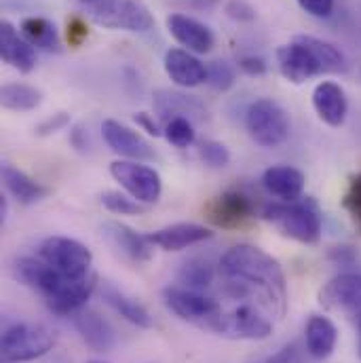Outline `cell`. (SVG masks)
<instances>
[{
	"label": "cell",
	"mask_w": 361,
	"mask_h": 363,
	"mask_svg": "<svg viewBox=\"0 0 361 363\" xmlns=\"http://www.w3.org/2000/svg\"><path fill=\"white\" fill-rule=\"evenodd\" d=\"M220 269L224 277L241 291H256L265 298L272 315L281 319L287 311V281L281 264L265 250L241 243L231 247L222 260Z\"/></svg>",
	"instance_id": "1"
},
{
	"label": "cell",
	"mask_w": 361,
	"mask_h": 363,
	"mask_svg": "<svg viewBox=\"0 0 361 363\" xmlns=\"http://www.w3.org/2000/svg\"><path fill=\"white\" fill-rule=\"evenodd\" d=\"M277 64L285 81L302 85L317 74L345 72L347 64L343 53L315 36H296L289 45L277 49Z\"/></svg>",
	"instance_id": "2"
},
{
	"label": "cell",
	"mask_w": 361,
	"mask_h": 363,
	"mask_svg": "<svg viewBox=\"0 0 361 363\" xmlns=\"http://www.w3.org/2000/svg\"><path fill=\"white\" fill-rule=\"evenodd\" d=\"M262 218L283 235L298 243L315 245L321 237V211L313 199L294 203H272L262 209Z\"/></svg>",
	"instance_id": "3"
},
{
	"label": "cell",
	"mask_w": 361,
	"mask_h": 363,
	"mask_svg": "<svg viewBox=\"0 0 361 363\" xmlns=\"http://www.w3.org/2000/svg\"><path fill=\"white\" fill-rule=\"evenodd\" d=\"M87 15L104 28L127 30V32H148L155 19L148 6L140 0H81Z\"/></svg>",
	"instance_id": "4"
},
{
	"label": "cell",
	"mask_w": 361,
	"mask_h": 363,
	"mask_svg": "<svg viewBox=\"0 0 361 363\" xmlns=\"http://www.w3.org/2000/svg\"><path fill=\"white\" fill-rule=\"evenodd\" d=\"M53 336L34 323H11L2 332L0 359L2 363L34 362L53 349Z\"/></svg>",
	"instance_id": "5"
},
{
	"label": "cell",
	"mask_w": 361,
	"mask_h": 363,
	"mask_svg": "<svg viewBox=\"0 0 361 363\" xmlns=\"http://www.w3.org/2000/svg\"><path fill=\"white\" fill-rule=\"evenodd\" d=\"M245 127L258 146L277 148L291 131V121L287 110L274 99H256L245 114Z\"/></svg>",
	"instance_id": "6"
},
{
	"label": "cell",
	"mask_w": 361,
	"mask_h": 363,
	"mask_svg": "<svg viewBox=\"0 0 361 363\" xmlns=\"http://www.w3.org/2000/svg\"><path fill=\"white\" fill-rule=\"evenodd\" d=\"M43 262L53 267L68 279H85L91 274L93 254L87 245L70 237H49L38 245Z\"/></svg>",
	"instance_id": "7"
},
{
	"label": "cell",
	"mask_w": 361,
	"mask_h": 363,
	"mask_svg": "<svg viewBox=\"0 0 361 363\" xmlns=\"http://www.w3.org/2000/svg\"><path fill=\"white\" fill-rule=\"evenodd\" d=\"M163 302L174 315L180 317L182 321L203 325L209 330L216 323V319L222 315V306L218 304V300H213L211 296H205L192 287H178V285L165 287Z\"/></svg>",
	"instance_id": "8"
},
{
	"label": "cell",
	"mask_w": 361,
	"mask_h": 363,
	"mask_svg": "<svg viewBox=\"0 0 361 363\" xmlns=\"http://www.w3.org/2000/svg\"><path fill=\"white\" fill-rule=\"evenodd\" d=\"M110 176L121 184V188L142 205L157 203L163 192V180L155 167L144 165L142 161L118 159L110 163Z\"/></svg>",
	"instance_id": "9"
},
{
	"label": "cell",
	"mask_w": 361,
	"mask_h": 363,
	"mask_svg": "<svg viewBox=\"0 0 361 363\" xmlns=\"http://www.w3.org/2000/svg\"><path fill=\"white\" fill-rule=\"evenodd\" d=\"M211 330L231 340H265L272 334V321L254 306H237L222 313Z\"/></svg>",
	"instance_id": "10"
},
{
	"label": "cell",
	"mask_w": 361,
	"mask_h": 363,
	"mask_svg": "<svg viewBox=\"0 0 361 363\" xmlns=\"http://www.w3.org/2000/svg\"><path fill=\"white\" fill-rule=\"evenodd\" d=\"M207 218L220 228H241L256 216V205L250 194L239 188L226 190L216 196L207 207Z\"/></svg>",
	"instance_id": "11"
},
{
	"label": "cell",
	"mask_w": 361,
	"mask_h": 363,
	"mask_svg": "<svg viewBox=\"0 0 361 363\" xmlns=\"http://www.w3.org/2000/svg\"><path fill=\"white\" fill-rule=\"evenodd\" d=\"M101 133H104L108 148L114 155H118L121 159H127V161H150V159H155L152 146L138 131H133L131 127H127L118 121H112V118L104 121Z\"/></svg>",
	"instance_id": "12"
},
{
	"label": "cell",
	"mask_w": 361,
	"mask_h": 363,
	"mask_svg": "<svg viewBox=\"0 0 361 363\" xmlns=\"http://www.w3.org/2000/svg\"><path fill=\"white\" fill-rule=\"evenodd\" d=\"M319 302L332 311H361L360 272H345L328 281L319 291Z\"/></svg>",
	"instance_id": "13"
},
{
	"label": "cell",
	"mask_w": 361,
	"mask_h": 363,
	"mask_svg": "<svg viewBox=\"0 0 361 363\" xmlns=\"http://www.w3.org/2000/svg\"><path fill=\"white\" fill-rule=\"evenodd\" d=\"M101 235L108 239V243L123 254L127 260L142 264L148 262L152 258V243L146 239V235H138L135 230H131L129 226L121 224V222H106L101 226Z\"/></svg>",
	"instance_id": "14"
},
{
	"label": "cell",
	"mask_w": 361,
	"mask_h": 363,
	"mask_svg": "<svg viewBox=\"0 0 361 363\" xmlns=\"http://www.w3.org/2000/svg\"><path fill=\"white\" fill-rule=\"evenodd\" d=\"M146 239L163 252H180L190 245L211 239V230L203 224L180 222V224H172V226L159 228L155 233H148Z\"/></svg>",
	"instance_id": "15"
},
{
	"label": "cell",
	"mask_w": 361,
	"mask_h": 363,
	"mask_svg": "<svg viewBox=\"0 0 361 363\" xmlns=\"http://www.w3.org/2000/svg\"><path fill=\"white\" fill-rule=\"evenodd\" d=\"M0 57L21 74H28L36 68V49L17 32L11 21L0 23Z\"/></svg>",
	"instance_id": "16"
},
{
	"label": "cell",
	"mask_w": 361,
	"mask_h": 363,
	"mask_svg": "<svg viewBox=\"0 0 361 363\" xmlns=\"http://www.w3.org/2000/svg\"><path fill=\"white\" fill-rule=\"evenodd\" d=\"M167 30L190 53H207L213 47L211 30L205 23H201L199 19H194V17L174 13V15L167 17Z\"/></svg>",
	"instance_id": "17"
},
{
	"label": "cell",
	"mask_w": 361,
	"mask_h": 363,
	"mask_svg": "<svg viewBox=\"0 0 361 363\" xmlns=\"http://www.w3.org/2000/svg\"><path fill=\"white\" fill-rule=\"evenodd\" d=\"M74 325L81 338L95 353H110L116 347V332L108 319H104L97 311H81L77 313Z\"/></svg>",
	"instance_id": "18"
},
{
	"label": "cell",
	"mask_w": 361,
	"mask_h": 363,
	"mask_svg": "<svg viewBox=\"0 0 361 363\" xmlns=\"http://www.w3.org/2000/svg\"><path fill=\"white\" fill-rule=\"evenodd\" d=\"M313 108L326 125L340 127L345 123L347 110H349L347 95L340 85H336L332 81H323L313 91Z\"/></svg>",
	"instance_id": "19"
},
{
	"label": "cell",
	"mask_w": 361,
	"mask_h": 363,
	"mask_svg": "<svg viewBox=\"0 0 361 363\" xmlns=\"http://www.w3.org/2000/svg\"><path fill=\"white\" fill-rule=\"evenodd\" d=\"M95 285H97L95 272H91L89 277H85V279H68V281L60 287V291L47 300V304H49V308L55 311L57 315H72V313H79V311L85 306V302L91 298Z\"/></svg>",
	"instance_id": "20"
},
{
	"label": "cell",
	"mask_w": 361,
	"mask_h": 363,
	"mask_svg": "<svg viewBox=\"0 0 361 363\" xmlns=\"http://www.w3.org/2000/svg\"><path fill=\"white\" fill-rule=\"evenodd\" d=\"M165 72L180 87H196L207 81V68L186 49H170L165 53Z\"/></svg>",
	"instance_id": "21"
},
{
	"label": "cell",
	"mask_w": 361,
	"mask_h": 363,
	"mask_svg": "<svg viewBox=\"0 0 361 363\" xmlns=\"http://www.w3.org/2000/svg\"><path fill=\"white\" fill-rule=\"evenodd\" d=\"M265 188L281 203H294L302 199L304 192V176L302 172L289 167V165H274L265 172L262 176Z\"/></svg>",
	"instance_id": "22"
},
{
	"label": "cell",
	"mask_w": 361,
	"mask_h": 363,
	"mask_svg": "<svg viewBox=\"0 0 361 363\" xmlns=\"http://www.w3.org/2000/svg\"><path fill=\"white\" fill-rule=\"evenodd\" d=\"M336 340H338L336 325L328 317L315 315L309 319V323H306V351L311 357L328 359L336 349Z\"/></svg>",
	"instance_id": "23"
},
{
	"label": "cell",
	"mask_w": 361,
	"mask_h": 363,
	"mask_svg": "<svg viewBox=\"0 0 361 363\" xmlns=\"http://www.w3.org/2000/svg\"><path fill=\"white\" fill-rule=\"evenodd\" d=\"M2 182H4V188L13 194V199H17L21 205H34L49 194V190L40 182L30 178L26 172L9 163L2 165Z\"/></svg>",
	"instance_id": "24"
},
{
	"label": "cell",
	"mask_w": 361,
	"mask_h": 363,
	"mask_svg": "<svg viewBox=\"0 0 361 363\" xmlns=\"http://www.w3.org/2000/svg\"><path fill=\"white\" fill-rule=\"evenodd\" d=\"M101 296H104L106 304L112 306V308H114L123 319H127L129 323H133V325H138V328H152V317H150V313H148L146 306L140 304L138 300L129 298L127 294L118 291V289L112 287V285H106V287L101 289Z\"/></svg>",
	"instance_id": "25"
},
{
	"label": "cell",
	"mask_w": 361,
	"mask_h": 363,
	"mask_svg": "<svg viewBox=\"0 0 361 363\" xmlns=\"http://www.w3.org/2000/svg\"><path fill=\"white\" fill-rule=\"evenodd\" d=\"M21 32L28 38V43L34 49L43 51H57L60 49V36L55 26L45 17H28L21 21Z\"/></svg>",
	"instance_id": "26"
},
{
	"label": "cell",
	"mask_w": 361,
	"mask_h": 363,
	"mask_svg": "<svg viewBox=\"0 0 361 363\" xmlns=\"http://www.w3.org/2000/svg\"><path fill=\"white\" fill-rule=\"evenodd\" d=\"M43 101V93L36 87L23 85V83H9L0 89V104L6 110L26 112L38 108Z\"/></svg>",
	"instance_id": "27"
},
{
	"label": "cell",
	"mask_w": 361,
	"mask_h": 363,
	"mask_svg": "<svg viewBox=\"0 0 361 363\" xmlns=\"http://www.w3.org/2000/svg\"><path fill=\"white\" fill-rule=\"evenodd\" d=\"M163 135H165V140L172 146H176V148H188V146H192L196 133H194V127L188 121V116H172L170 123L163 129Z\"/></svg>",
	"instance_id": "28"
},
{
	"label": "cell",
	"mask_w": 361,
	"mask_h": 363,
	"mask_svg": "<svg viewBox=\"0 0 361 363\" xmlns=\"http://www.w3.org/2000/svg\"><path fill=\"white\" fill-rule=\"evenodd\" d=\"M101 205L108 211L116 213V216H138V213H144L146 211V207L140 201H135V199H131L127 194H121L116 190L104 192L101 194Z\"/></svg>",
	"instance_id": "29"
},
{
	"label": "cell",
	"mask_w": 361,
	"mask_h": 363,
	"mask_svg": "<svg viewBox=\"0 0 361 363\" xmlns=\"http://www.w3.org/2000/svg\"><path fill=\"white\" fill-rule=\"evenodd\" d=\"M180 279L192 289H201L207 287L213 279V269L203 262V260H190L184 264V269L180 272Z\"/></svg>",
	"instance_id": "30"
},
{
	"label": "cell",
	"mask_w": 361,
	"mask_h": 363,
	"mask_svg": "<svg viewBox=\"0 0 361 363\" xmlns=\"http://www.w3.org/2000/svg\"><path fill=\"white\" fill-rule=\"evenodd\" d=\"M343 205H345L347 213L351 216L353 224L360 228L361 233V174L353 176L351 182H349V188H347V192H345Z\"/></svg>",
	"instance_id": "31"
},
{
	"label": "cell",
	"mask_w": 361,
	"mask_h": 363,
	"mask_svg": "<svg viewBox=\"0 0 361 363\" xmlns=\"http://www.w3.org/2000/svg\"><path fill=\"white\" fill-rule=\"evenodd\" d=\"M201 159L209 165V167H224L231 161V152L224 144L220 142H205L199 150Z\"/></svg>",
	"instance_id": "32"
},
{
	"label": "cell",
	"mask_w": 361,
	"mask_h": 363,
	"mask_svg": "<svg viewBox=\"0 0 361 363\" xmlns=\"http://www.w3.org/2000/svg\"><path fill=\"white\" fill-rule=\"evenodd\" d=\"M207 81L216 87V89H228L235 81L233 77V70L224 64V62H213L209 68H207Z\"/></svg>",
	"instance_id": "33"
},
{
	"label": "cell",
	"mask_w": 361,
	"mask_h": 363,
	"mask_svg": "<svg viewBox=\"0 0 361 363\" xmlns=\"http://www.w3.org/2000/svg\"><path fill=\"white\" fill-rule=\"evenodd\" d=\"M298 4L313 17H328L334 9V0H298Z\"/></svg>",
	"instance_id": "34"
},
{
	"label": "cell",
	"mask_w": 361,
	"mask_h": 363,
	"mask_svg": "<svg viewBox=\"0 0 361 363\" xmlns=\"http://www.w3.org/2000/svg\"><path fill=\"white\" fill-rule=\"evenodd\" d=\"M265 363H302V359H300L296 347H285V349H281L277 355H272L271 359H267Z\"/></svg>",
	"instance_id": "35"
},
{
	"label": "cell",
	"mask_w": 361,
	"mask_h": 363,
	"mask_svg": "<svg viewBox=\"0 0 361 363\" xmlns=\"http://www.w3.org/2000/svg\"><path fill=\"white\" fill-rule=\"evenodd\" d=\"M135 123L144 129V131H148L150 135H163V131L159 129V125L146 114V112H140V114H135Z\"/></svg>",
	"instance_id": "36"
},
{
	"label": "cell",
	"mask_w": 361,
	"mask_h": 363,
	"mask_svg": "<svg viewBox=\"0 0 361 363\" xmlns=\"http://www.w3.org/2000/svg\"><path fill=\"white\" fill-rule=\"evenodd\" d=\"M241 68L245 72H250V74H262L267 70V66H265V62L260 57H245L241 62Z\"/></svg>",
	"instance_id": "37"
},
{
	"label": "cell",
	"mask_w": 361,
	"mask_h": 363,
	"mask_svg": "<svg viewBox=\"0 0 361 363\" xmlns=\"http://www.w3.org/2000/svg\"><path fill=\"white\" fill-rule=\"evenodd\" d=\"M360 355H361V319H360Z\"/></svg>",
	"instance_id": "38"
},
{
	"label": "cell",
	"mask_w": 361,
	"mask_h": 363,
	"mask_svg": "<svg viewBox=\"0 0 361 363\" xmlns=\"http://www.w3.org/2000/svg\"><path fill=\"white\" fill-rule=\"evenodd\" d=\"M87 363H106V362H97V359H91V362H87Z\"/></svg>",
	"instance_id": "39"
}]
</instances>
